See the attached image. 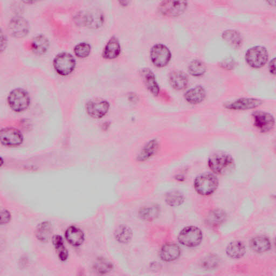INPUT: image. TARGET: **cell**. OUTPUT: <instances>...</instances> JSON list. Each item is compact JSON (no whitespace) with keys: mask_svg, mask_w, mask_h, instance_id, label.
Wrapping results in <instances>:
<instances>
[{"mask_svg":"<svg viewBox=\"0 0 276 276\" xmlns=\"http://www.w3.org/2000/svg\"><path fill=\"white\" fill-rule=\"evenodd\" d=\"M208 164L209 168L214 174L223 175L234 168V160L231 154L219 151L210 155Z\"/></svg>","mask_w":276,"mask_h":276,"instance_id":"6da1fadb","label":"cell"},{"mask_svg":"<svg viewBox=\"0 0 276 276\" xmlns=\"http://www.w3.org/2000/svg\"><path fill=\"white\" fill-rule=\"evenodd\" d=\"M219 182L214 174L206 172L200 174L194 181V187L199 194L209 196L217 190Z\"/></svg>","mask_w":276,"mask_h":276,"instance_id":"7a4b0ae2","label":"cell"},{"mask_svg":"<svg viewBox=\"0 0 276 276\" xmlns=\"http://www.w3.org/2000/svg\"><path fill=\"white\" fill-rule=\"evenodd\" d=\"M269 58L267 49L263 46H255L246 51L245 60L252 68H261L266 65Z\"/></svg>","mask_w":276,"mask_h":276,"instance_id":"3957f363","label":"cell"},{"mask_svg":"<svg viewBox=\"0 0 276 276\" xmlns=\"http://www.w3.org/2000/svg\"><path fill=\"white\" fill-rule=\"evenodd\" d=\"M253 125L260 133L267 134L275 128V119L272 114L256 111L252 114Z\"/></svg>","mask_w":276,"mask_h":276,"instance_id":"277c9868","label":"cell"},{"mask_svg":"<svg viewBox=\"0 0 276 276\" xmlns=\"http://www.w3.org/2000/svg\"><path fill=\"white\" fill-rule=\"evenodd\" d=\"M203 233L201 230L194 226L183 228L178 236V240L183 245L187 247H195L202 242Z\"/></svg>","mask_w":276,"mask_h":276,"instance_id":"5b68a950","label":"cell"},{"mask_svg":"<svg viewBox=\"0 0 276 276\" xmlns=\"http://www.w3.org/2000/svg\"><path fill=\"white\" fill-rule=\"evenodd\" d=\"M8 103L13 111L22 112L30 106V98L25 90L16 89L11 91L9 95Z\"/></svg>","mask_w":276,"mask_h":276,"instance_id":"8992f818","label":"cell"},{"mask_svg":"<svg viewBox=\"0 0 276 276\" xmlns=\"http://www.w3.org/2000/svg\"><path fill=\"white\" fill-rule=\"evenodd\" d=\"M53 65L57 73L62 76H67L75 68L76 61L70 54L62 53L55 57Z\"/></svg>","mask_w":276,"mask_h":276,"instance_id":"52a82bcc","label":"cell"},{"mask_svg":"<svg viewBox=\"0 0 276 276\" xmlns=\"http://www.w3.org/2000/svg\"><path fill=\"white\" fill-rule=\"evenodd\" d=\"M110 107V104L107 101L95 99L91 100L86 103V111L91 118L101 119L106 116Z\"/></svg>","mask_w":276,"mask_h":276,"instance_id":"ba28073f","label":"cell"},{"mask_svg":"<svg viewBox=\"0 0 276 276\" xmlns=\"http://www.w3.org/2000/svg\"><path fill=\"white\" fill-rule=\"evenodd\" d=\"M153 64L158 68L166 67L170 63L172 54L170 49L162 44L154 45L150 52Z\"/></svg>","mask_w":276,"mask_h":276,"instance_id":"9c48e42d","label":"cell"},{"mask_svg":"<svg viewBox=\"0 0 276 276\" xmlns=\"http://www.w3.org/2000/svg\"><path fill=\"white\" fill-rule=\"evenodd\" d=\"M263 101L255 98H241L225 103L224 107L232 111H246L260 106Z\"/></svg>","mask_w":276,"mask_h":276,"instance_id":"30bf717a","label":"cell"},{"mask_svg":"<svg viewBox=\"0 0 276 276\" xmlns=\"http://www.w3.org/2000/svg\"><path fill=\"white\" fill-rule=\"evenodd\" d=\"M186 1H163L159 5L161 14L168 17H177L182 14L187 8Z\"/></svg>","mask_w":276,"mask_h":276,"instance_id":"8fae6325","label":"cell"},{"mask_svg":"<svg viewBox=\"0 0 276 276\" xmlns=\"http://www.w3.org/2000/svg\"><path fill=\"white\" fill-rule=\"evenodd\" d=\"M160 141L157 138L147 141L137 155L136 161L142 163L147 162L156 155L160 148Z\"/></svg>","mask_w":276,"mask_h":276,"instance_id":"7c38bea8","label":"cell"},{"mask_svg":"<svg viewBox=\"0 0 276 276\" xmlns=\"http://www.w3.org/2000/svg\"><path fill=\"white\" fill-rule=\"evenodd\" d=\"M8 31L11 36L21 38L26 35L29 32L27 21L21 17H14L8 25Z\"/></svg>","mask_w":276,"mask_h":276,"instance_id":"4fadbf2b","label":"cell"},{"mask_svg":"<svg viewBox=\"0 0 276 276\" xmlns=\"http://www.w3.org/2000/svg\"><path fill=\"white\" fill-rule=\"evenodd\" d=\"M1 141L3 145L10 147L19 146L23 141L20 132L13 128H7L1 132Z\"/></svg>","mask_w":276,"mask_h":276,"instance_id":"5bb4252c","label":"cell"},{"mask_svg":"<svg viewBox=\"0 0 276 276\" xmlns=\"http://www.w3.org/2000/svg\"><path fill=\"white\" fill-rule=\"evenodd\" d=\"M140 73L143 83H144L147 90L153 96H158L160 94V88L153 71L148 68H145L142 69Z\"/></svg>","mask_w":276,"mask_h":276,"instance_id":"9a60e30c","label":"cell"},{"mask_svg":"<svg viewBox=\"0 0 276 276\" xmlns=\"http://www.w3.org/2000/svg\"><path fill=\"white\" fill-rule=\"evenodd\" d=\"M206 95L203 86L198 85L187 90L184 94V99L189 104L198 105L205 101Z\"/></svg>","mask_w":276,"mask_h":276,"instance_id":"2e32d148","label":"cell"},{"mask_svg":"<svg viewBox=\"0 0 276 276\" xmlns=\"http://www.w3.org/2000/svg\"><path fill=\"white\" fill-rule=\"evenodd\" d=\"M181 255V249L179 245L174 243H168L164 244L160 250V256L165 262L174 261Z\"/></svg>","mask_w":276,"mask_h":276,"instance_id":"e0dca14e","label":"cell"},{"mask_svg":"<svg viewBox=\"0 0 276 276\" xmlns=\"http://www.w3.org/2000/svg\"><path fill=\"white\" fill-rule=\"evenodd\" d=\"M169 82L172 89L176 91L185 90L188 85L189 79L187 74L181 71H173L169 75Z\"/></svg>","mask_w":276,"mask_h":276,"instance_id":"ac0fdd59","label":"cell"},{"mask_svg":"<svg viewBox=\"0 0 276 276\" xmlns=\"http://www.w3.org/2000/svg\"><path fill=\"white\" fill-rule=\"evenodd\" d=\"M104 18L99 13H85L80 14L77 17L79 25L96 28L100 27Z\"/></svg>","mask_w":276,"mask_h":276,"instance_id":"d6986e66","label":"cell"},{"mask_svg":"<svg viewBox=\"0 0 276 276\" xmlns=\"http://www.w3.org/2000/svg\"><path fill=\"white\" fill-rule=\"evenodd\" d=\"M65 237L69 243L74 246L81 245L84 241V234L76 226L69 227L66 231Z\"/></svg>","mask_w":276,"mask_h":276,"instance_id":"ffe728a7","label":"cell"},{"mask_svg":"<svg viewBox=\"0 0 276 276\" xmlns=\"http://www.w3.org/2000/svg\"><path fill=\"white\" fill-rule=\"evenodd\" d=\"M121 48L118 39L114 37H112L107 43L103 50V56L107 60H113L117 58L120 55Z\"/></svg>","mask_w":276,"mask_h":276,"instance_id":"44dd1931","label":"cell"},{"mask_svg":"<svg viewBox=\"0 0 276 276\" xmlns=\"http://www.w3.org/2000/svg\"><path fill=\"white\" fill-rule=\"evenodd\" d=\"M250 246L253 251L262 254L270 250L271 248V242L266 236L260 235L251 240Z\"/></svg>","mask_w":276,"mask_h":276,"instance_id":"7402d4cb","label":"cell"},{"mask_svg":"<svg viewBox=\"0 0 276 276\" xmlns=\"http://www.w3.org/2000/svg\"><path fill=\"white\" fill-rule=\"evenodd\" d=\"M244 244L241 241H234L230 243L226 248L227 255L233 259H239L245 254Z\"/></svg>","mask_w":276,"mask_h":276,"instance_id":"603a6c76","label":"cell"},{"mask_svg":"<svg viewBox=\"0 0 276 276\" xmlns=\"http://www.w3.org/2000/svg\"><path fill=\"white\" fill-rule=\"evenodd\" d=\"M227 214L225 211L216 209L209 212L207 215V224L211 227L219 226L226 220Z\"/></svg>","mask_w":276,"mask_h":276,"instance_id":"cb8c5ba5","label":"cell"},{"mask_svg":"<svg viewBox=\"0 0 276 276\" xmlns=\"http://www.w3.org/2000/svg\"><path fill=\"white\" fill-rule=\"evenodd\" d=\"M222 38L228 44L234 48H239L243 43L240 33L236 30H228L222 34Z\"/></svg>","mask_w":276,"mask_h":276,"instance_id":"d4e9b609","label":"cell"},{"mask_svg":"<svg viewBox=\"0 0 276 276\" xmlns=\"http://www.w3.org/2000/svg\"><path fill=\"white\" fill-rule=\"evenodd\" d=\"M49 47L48 39L39 34L34 37L32 43V49L34 54L37 55L44 54L48 50Z\"/></svg>","mask_w":276,"mask_h":276,"instance_id":"484cf974","label":"cell"},{"mask_svg":"<svg viewBox=\"0 0 276 276\" xmlns=\"http://www.w3.org/2000/svg\"><path fill=\"white\" fill-rule=\"evenodd\" d=\"M183 194L178 190H172L166 193L165 201L167 204L172 207L181 206L185 201Z\"/></svg>","mask_w":276,"mask_h":276,"instance_id":"4316f807","label":"cell"},{"mask_svg":"<svg viewBox=\"0 0 276 276\" xmlns=\"http://www.w3.org/2000/svg\"><path fill=\"white\" fill-rule=\"evenodd\" d=\"M160 209L156 205L143 207L140 211V216L142 219L147 221H152L159 216Z\"/></svg>","mask_w":276,"mask_h":276,"instance_id":"83f0119b","label":"cell"},{"mask_svg":"<svg viewBox=\"0 0 276 276\" xmlns=\"http://www.w3.org/2000/svg\"><path fill=\"white\" fill-rule=\"evenodd\" d=\"M53 243L60 260L62 261H66L68 258V252L62 237L58 235L54 236Z\"/></svg>","mask_w":276,"mask_h":276,"instance_id":"f1b7e54d","label":"cell"},{"mask_svg":"<svg viewBox=\"0 0 276 276\" xmlns=\"http://www.w3.org/2000/svg\"><path fill=\"white\" fill-rule=\"evenodd\" d=\"M114 237L120 243H128L132 238V232L127 226H120L115 231Z\"/></svg>","mask_w":276,"mask_h":276,"instance_id":"f546056e","label":"cell"},{"mask_svg":"<svg viewBox=\"0 0 276 276\" xmlns=\"http://www.w3.org/2000/svg\"><path fill=\"white\" fill-rule=\"evenodd\" d=\"M188 71L192 76L199 77L204 75L207 71V67L203 61L195 60L190 63Z\"/></svg>","mask_w":276,"mask_h":276,"instance_id":"4dcf8cb0","label":"cell"},{"mask_svg":"<svg viewBox=\"0 0 276 276\" xmlns=\"http://www.w3.org/2000/svg\"><path fill=\"white\" fill-rule=\"evenodd\" d=\"M52 232L50 223L44 222L39 224L36 231V237L40 241L47 242L49 240Z\"/></svg>","mask_w":276,"mask_h":276,"instance_id":"1f68e13d","label":"cell"},{"mask_svg":"<svg viewBox=\"0 0 276 276\" xmlns=\"http://www.w3.org/2000/svg\"><path fill=\"white\" fill-rule=\"evenodd\" d=\"M95 269L97 273L105 274L111 271L113 269L112 264L105 258L98 259L95 263Z\"/></svg>","mask_w":276,"mask_h":276,"instance_id":"d6a6232c","label":"cell"},{"mask_svg":"<svg viewBox=\"0 0 276 276\" xmlns=\"http://www.w3.org/2000/svg\"><path fill=\"white\" fill-rule=\"evenodd\" d=\"M219 258L215 254L207 256L203 260L202 267L207 270H212L216 268L219 264Z\"/></svg>","mask_w":276,"mask_h":276,"instance_id":"836d02e7","label":"cell"},{"mask_svg":"<svg viewBox=\"0 0 276 276\" xmlns=\"http://www.w3.org/2000/svg\"><path fill=\"white\" fill-rule=\"evenodd\" d=\"M91 52V46L87 43H80L74 48V53L79 58H85Z\"/></svg>","mask_w":276,"mask_h":276,"instance_id":"e575fe53","label":"cell"},{"mask_svg":"<svg viewBox=\"0 0 276 276\" xmlns=\"http://www.w3.org/2000/svg\"><path fill=\"white\" fill-rule=\"evenodd\" d=\"M10 219V215L9 212L7 210H3L1 212V224H7L9 222Z\"/></svg>","mask_w":276,"mask_h":276,"instance_id":"d590c367","label":"cell"},{"mask_svg":"<svg viewBox=\"0 0 276 276\" xmlns=\"http://www.w3.org/2000/svg\"><path fill=\"white\" fill-rule=\"evenodd\" d=\"M276 59L275 58L273 59L270 62L269 64V70L273 75L275 76L276 74Z\"/></svg>","mask_w":276,"mask_h":276,"instance_id":"8d00e7d4","label":"cell"},{"mask_svg":"<svg viewBox=\"0 0 276 276\" xmlns=\"http://www.w3.org/2000/svg\"><path fill=\"white\" fill-rule=\"evenodd\" d=\"M175 178L176 180H177L178 181H179V182H183V181H185V180L186 179L185 175H184L183 174H181L176 175Z\"/></svg>","mask_w":276,"mask_h":276,"instance_id":"74e56055","label":"cell"},{"mask_svg":"<svg viewBox=\"0 0 276 276\" xmlns=\"http://www.w3.org/2000/svg\"><path fill=\"white\" fill-rule=\"evenodd\" d=\"M129 100L132 102H134V103H135L138 101V97L135 94L131 95L129 97Z\"/></svg>","mask_w":276,"mask_h":276,"instance_id":"f35d334b","label":"cell"},{"mask_svg":"<svg viewBox=\"0 0 276 276\" xmlns=\"http://www.w3.org/2000/svg\"><path fill=\"white\" fill-rule=\"evenodd\" d=\"M229 65H231L232 66L234 65V63H233V60H232L231 61H229ZM223 65H224V67L228 68V60L226 61V62L224 63V64H223Z\"/></svg>","mask_w":276,"mask_h":276,"instance_id":"ab89813d","label":"cell"}]
</instances>
